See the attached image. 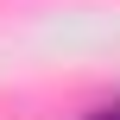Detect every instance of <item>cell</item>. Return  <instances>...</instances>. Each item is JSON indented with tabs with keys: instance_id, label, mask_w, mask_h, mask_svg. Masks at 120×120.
<instances>
[{
	"instance_id": "1",
	"label": "cell",
	"mask_w": 120,
	"mask_h": 120,
	"mask_svg": "<svg viewBox=\"0 0 120 120\" xmlns=\"http://www.w3.org/2000/svg\"><path fill=\"white\" fill-rule=\"evenodd\" d=\"M89 120H120V108H101V114H89Z\"/></svg>"
}]
</instances>
